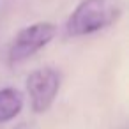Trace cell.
<instances>
[{
	"label": "cell",
	"mask_w": 129,
	"mask_h": 129,
	"mask_svg": "<svg viewBox=\"0 0 129 129\" xmlns=\"http://www.w3.org/2000/svg\"><path fill=\"white\" fill-rule=\"evenodd\" d=\"M122 9V0H81L66 21V34L81 37L104 30L118 21Z\"/></svg>",
	"instance_id": "cell-1"
},
{
	"label": "cell",
	"mask_w": 129,
	"mask_h": 129,
	"mask_svg": "<svg viewBox=\"0 0 129 129\" xmlns=\"http://www.w3.org/2000/svg\"><path fill=\"white\" fill-rule=\"evenodd\" d=\"M55 36H57V25L51 21H37L25 27L23 30L18 32V36L14 37L9 48V55H7L9 64L14 66L25 62L39 50L48 46Z\"/></svg>",
	"instance_id": "cell-2"
},
{
	"label": "cell",
	"mask_w": 129,
	"mask_h": 129,
	"mask_svg": "<svg viewBox=\"0 0 129 129\" xmlns=\"http://www.w3.org/2000/svg\"><path fill=\"white\" fill-rule=\"evenodd\" d=\"M60 81L62 76L55 67H41L27 76V94L34 113H44L51 108L60 90Z\"/></svg>",
	"instance_id": "cell-3"
},
{
	"label": "cell",
	"mask_w": 129,
	"mask_h": 129,
	"mask_svg": "<svg viewBox=\"0 0 129 129\" xmlns=\"http://www.w3.org/2000/svg\"><path fill=\"white\" fill-rule=\"evenodd\" d=\"M23 110V94L14 87L0 88V124H6Z\"/></svg>",
	"instance_id": "cell-4"
},
{
	"label": "cell",
	"mask_w": 129,
	"mask_h": 129,
	"mask_svg": "<svg viewBox=\"0 0 129 129\" xmlns=\"http://www.w3.org/2000/svg\"><path fill=\"white\" fill-rule=\"evenodd\" d=\"M13 129H30V127H28V125H27L25 122H21V124H18V125H14Z\"/></svg>",
	"instance_id": "cell-5"
}]
</instances>
